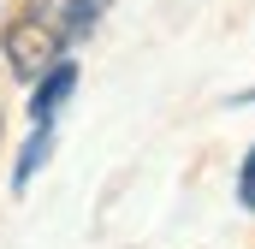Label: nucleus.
Listing matches in <instances>:
<instances>
[{
    "instance_id": "f257e3e1",
    "label": "nucleus",
    "mask_w": 255,
    "mask_h": 249,
    "mask_svg": "<svg viewBox=\"0 0 255 249\" xmlns=\"http://www.w3.org/2000/svg\"><path fill=\"white\" fill-rule=\"evenodd\" d=\"M60 54H65V30H60V18H48V6H30L6 30V60H12V77H24V83L54 71Z\"/></svg>"
},
{
    "instance_id": "f03ea898",
    "label": "nucleus",
    "mask_w": 255,
    "mask_h": 249,
    "mask_svg": "<svg viewBox=\"0 0 255 249\" xmlns=\"http://www.w3.org/2000/svg\"><path fill=\"white\" fill-rule=\"evenodd\" d=\"M71 89H77V65H71V60H60L54 71H42V77H36V95H30V119H36V124H54V113L71 101Z\"/></svg>"
},
{
    "instance_id": "7ed1b4c3",
    "label": "nucleus",
    "mask_w": 255,
    "mask_h": 249,
    "mask_svg": "<svg viewBox=\"0 0 255 249\" xmlns=\"http://www.w3.org/2000/svg\"><path fill=\"white\" fill-rule=\"evenodd\" d=\"M48 148H54V124H36V136L24 142V154H18V166H12V190H24L30 178H36V172H42Z\"/></svg>"
},
{
    "instance_id": "20e7f679",
    "label": "nucleus",
    "mask_w": 255,
    "mask_h": 249,
    "mask_svg": "<svg viewBox=\"0 0 255 249\" xmlns=\"http://www.w3.org/2000/svg\"><path fill=\"white\" fill-rule=\"evenodd\" d=\"M101 6H107V0H71V6H65V18H60V30L71 36V42H77V36H89V30H95V18H101Z\"/></svg>"
},
{
    "instance_id": "39448f33",
    "label": "nucleus",
    "mask_w": 255,
    "mask_h": 249,
    "mask_svg": "<svg viewBox=\"0 0 255 249\" xmlns=\"http://www.w3.org/2000/svg\"><path fill=\"white\" fill-rule=\"evenodd\" d=\"M238 202H244V208L255 214V148L244 154V172H238Z\"/></svg>"
}]
</instances>
